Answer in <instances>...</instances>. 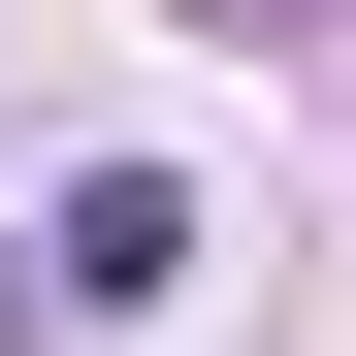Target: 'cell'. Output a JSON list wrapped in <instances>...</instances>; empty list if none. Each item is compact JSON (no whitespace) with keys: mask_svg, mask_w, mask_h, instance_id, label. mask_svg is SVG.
<instances>
[{"mask_svg":"<svg viewBox=\"0 0 356 356\" xmlns=\"http://www.w3.org/2000/svg\"><path fill=\"white\" fill-rule=\"evenodd\" d=\"M162 291H195V195H162V162H97V195L33 227V324H162Z\"/></svg>","mask_w":356,"mask_h":356,"instance_id":"6da1fadb","label":"cell"},{"mask_svg":"<svg viewBox=\"0 0 356 356\" xmlns=\"http://www.w3.org/2000/svg\"><path fill=\"white\" fill-rule=\"evenodd\" d=\"M195 33H356V0H195Z\"/></svg>","mask_w":356,"mask_h":356,"instance_id":"7a4b0ae2","label":"cell"}]
</instances>
